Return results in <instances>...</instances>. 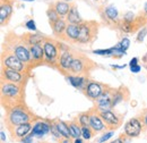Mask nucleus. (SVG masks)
Instances as JSON below:
<instances>
[{
	"label": "nucleus",
	"instance_id": "f257e3e1",
	"mask_svg": "<svg viewBox=\"0 0 147 143\" xmlns=\"http://www.w3.org/2000/svg\"><path fill=\"white\" fill-rule=\"evenodd\" d=\"M8 122L10 123V125L18 126L22 124H26L30 122V115L23 110L22 108H14L10 110V112L8 114Z\"/></svg>",
	"mask_w": 147,
	"mask_h": 143
},
{
	"label": "nucleus",
	"instance_id": "f03ea898",
	"mask_svg": "<svg viewBox=\"0 0 147 143\" xmlns=\"http://www.w3.org/2000/svg\"><path fill=\"white\" fill-rule=\"evenodd\" d=\"M3 65H5L7 68L15 69V71H17V72L23 71V68H24L23 61L19 59L16 54H9V56H7V57L3 59Z\"/></svg>",
	"mask_w": 147,
	"mask_h": 143
},
{
	"label": "nucleus",
	"instance_id": "7ed1b4c3",
	"mask_svg": "<svg viewBox=\"0 0 147 143\" xmlns=\"http://www.w3.org/2000/svg\"><path fill=\"white\" fill-rule=\"evenodd\" d=\"M140 131H142V125H140L139 121L136 119V118L130 119L128 123L125 125V132H126V134L128 136H131V138L138 136L140 134Z\"/></svg>",
	"mask_w": 147,
	"mask_h": 143
},
{
	"label": "nucleus",
	"instance_id": "20e7f679",
	"mask_svg": "<svg viewBox=\"0 0 147 143\" xmlns=\"http://www.w3.org/2000/svg\"><path fill=\"white\" fill-rule=\"evenodd\" d=\"M100 116L102 117L103 122L108 126H110L111 128H117V126H119L120 121L117 117V115H114L110 110H105V111H101Z\"/></svg>",
	"mask_w": 147,
	"mask_h": 143
},
{
	"label": "nucleus",
	"instance_id": "39448f33",
	"mask_svg": "<svg viewBox=\"0 0 147 143\" xmlns=\"http://www.w3.org/2000/svg\"><path fill=\"white\" fill-rule=\"evenodd\" d=\"M112 98L110 95V92H103L101 97L97 99V107L100 111L109 110L112 107Z\"/></svg>",
	"mask_w": 147,
	"mask_h": 143
},
{
	"label": "nucleus",
	"instance_id": "423d86ee",
	"mask_svg": "<svg viewBox=\"0 0 147 143\" xmlns=\"http://www.w3.org/2000/svg\"><path fill=\"white\" fill-rule=\"evenodd\" d=\"M92 36V27L90 26V24H87V23L80 24V31H79V35H78L77 41H79L82 43H86L91 40Z\"/></svg>",
	"mask_w": 147,
	"mask_h": 143
},
{
	"label": "nucleus",
	"instance_id": "0eeeda50",
	"mask_svg": "<svg viewBox=\"0 0 147 143\" xmlns=\"http://www.w3.org/2000/svg\"><path fill=\"white\" fill-rule=\"evenodd\" d=\"M86 93L92 99H98L101 97V94L103 93V90H102L101 85L98 83H96V82H90L87 84V88H86Z\"/></svg>",
	"mask_w": 147,
	"mask_h": 143
},
{
	"label": "nucleus",
	"instance_id": "6e6552de",
	"mask_svg": "<svg viewBox=\"0 0 147 143\" xmlns=\"http://www.w3.org/2000/svg\"><path fill=\"white\" fill-rule=\"evenodd\" d=\"M50 129H51V125H49V124H47L44 122H38V123H36L34 125L31 135L32 136H40L41 138V136L45 135L47 133H49Z\"/></svg>",
	"mask_w": 147,
	"mask_h": 143
},
{
	"label": "nucleus",
	"instance_id": "1a4fd4ad",
	"mask_svg": "<svg viewBox=\"0 0 147 143\" xmlns=\"http://www.w3.org/2000/svg\"><path fill=\"white\" fill-rule=\"evenodd\" d=\"M90 126H91V128H92L93 131L96 132V133L102 132V131L105 128V126L103 124L102 117L98 116V115H96V114L91 115V118H90Z\"/></svg>",
	"mask_w": 147,
	"mask_h": 143
},
{
	"label": "nucleus",
	"instance_id": "9d476101",
	"mask_svg": "<svg viewBox=\"0 0 147 143\" xmlns=\"http://www.w3.org/2000/svg\"><path fill=\"white\" fill-rule=\"evenodd\" d=\"M2 75L6 77V80L14 82V83H18L22 81V75L19 74V72L15 69H10V68H3L2 69Z\"/></svg>",
	"mask_w": 147,
	"mask_h": 143
},
{
	"label": "nucleus",
	"instance_id": "9b49d317",
	"mask_svg": "<svg viewBox=\"0 0 147 143\" xmlns=\"http://www.w3.org/2000/svg\"><path fill=\"white\" fill-rule=\"evenodd\" d=\"M19 93V88L15 84H2L1 86V94L6 97H16Z\"/></svg>",
	"mask_w": 147,
	"mask_h": 143
},
{
	"label": "nucleus",
	"instance_id": "f8f14e48",
	"mask_svg": "<svg viewBox=\"0 0 147 143\" xmlns=\"http://www.w3.org/2000/svg\"><path fill=\"white\" fill-rule=\"evenodd\" d=\"M43 49H44V56L47 57V59L49 61H53L57 57V49L55 44L52 42H45L43 46Z\"/></svg>",
	"mask_w": 147,
	"mask_h": 143
},
{
	"label": "nucleus",
	"instance_id": "ddd939ff",
	"mask_svg": "<svg viewBox=\"0 0 147 143\" xmlns=\"http://www.w3.org/2000/svg\"><path fill=\"white\" fill-rule=\"evenodd\" d=\"M80 31V24H69L66 29V34L71 40H77Z\"/></svg>",
	"mask_w": 147,
	"mask_h": 143
},
{
	"label": "nucleus",
	"instance_id": "4468645a",
	"mask_svg": "<svg viewBox=\"0 0 147 143\" xmlns=\"http://www.w3.org/2000/svg\"><path fill=\"white\" fill-rule=\"evenodd\" d=\"M67 20L69 22V24H80L82 23V18L79 16L78 9L76 6H71L68 15H67Z\"/></svg>",
	"mask_w": 147,
	"mask_h": 143
},
{
	"label": "nucleus",
	"instance_id": "2eb2a0df",
	"mask_svg": "<svg viewBox=\"0 0 147 143\" xmlns=\"http://www.w3.org/2000/svg\"><path fill=\"white\" fill-rule=\"evenodd\" d=\"M15 54L18 57L23 63H27V61L30 60L31 56H32V54H31V51H28L24 46H18V47H16V49H15Z\"/></svg>",
	"mask_w": 147,
	"mask_h": 143
},
{
	"label": "nucleus",
	"instance_id": "dca6fc26",
	"mask_svg": "<svg viewBox=\"0 0 147 143\" xmlns=\"http://www.w3.org/2000/svg\"><path fill=\"white\" fill-rule=\"evenodd\" d=\"M71 6L65 1H58L55 2V12L59 14V16H65V15H68L69 10H70Z\"/></svg>",
	"mask_w": 147,
	"mask_h": 143
},
{
	"label": "nucleus",
	"instance_id": "f3484780",
	"mask_svg": "<svg viewBox=\"0 0 147 143\" xmlns=\"http://www.w3.org/2000/svg\"><path fill=\"white\" fill-rule=\"evenodd\" d=\"M74 58L70 52H63L60 57V67L62 69H69L71 66Z\"/></svg>",
	"mask_w": 147,
	"mask_h": 143
},
{
	"label": "nucleus",
	"instance_id": "a211bd4d",
	"mask_svg": "<svg viewBox=\"0 0 147 143\" xmlns=\"http://www.w3.org/2000/svg\"><path fill=\"white\" fill-rule=\"evenodd\" d=\"M31 51V54H32V58L34 60H41L43 59L44 57V49L40 46V44H33L30 49Z\"/></svg>",
	"mask_w": 147,
	"mask_h": 143
},
{
	"label": "nucleus",
	"instance_id": "6ab92c4d",
	"mask_svg": "<svg viewBox=\"0 0 147 143\" xmlns=\"http://www.w3.org/2000/svg\"><path fill=\"white\" fill-rule=\"evenodd\" d=\"M30 131H31V124H30V123H26V124H22V125L16 126V129H15L16 138H18V139L25 138Z\"/></svg>",
	"mask_w": 147,
	"mask_h": 143
},
{
	"label": "nucleus",
	"instance_id": "aec40b11",
	"mask_svg": "<svg viewBox=\"0 0 147 143\" xmlns=\"http://www.w3.org/2000/svg\"><path fill=\"white\" fill-rule=\"evenodd\" d=\"M55 126H57L59 133L61 134V136H63L65 139L71 138L70 131H69V125H67L65 122H57V123H55Z\"/></svg>",
	"mask_w": 147,
	"mask_h": 143
},
{
	"label": "nucleus",
	"instance_id": "412c9836",
	"mask_svg": "<svg viewBox=\"0 0 147 143\" xmlns=\"http://www.w3.org/2000/svg\"><path fill=\"white\" fill-rule=\"evenodd\" d=\"M10 13H11V6L8 3H2L1 8H0V22H1V24L5 22V19L9 17Z\"/></svg>",
	"mask_w": 147,
	"mask_h": 143
},
{
	"label": "nucleus",
	"instance_id": "4be33fe9",
	"mask_svg": "<svg viewBox=\"0 0 147 143\" xmlns=\"http://www.w3.org/2000/svg\"><path fill=\"white\" fill-rule=\"evenodd\" d=\"M52 27H53V32L55 34H61L63 32H66V29H67V25L65 23L63 19H58L55 24H52Z\"/></svg>",
	"mask_w": 147,
	"mask_h": 143
},
{
	"label": "nucleus",
	"instance_id": "5701e85b",
	"mask_svg": "<svg viewBox=\"0 0 147 143\" xmlns=\"http://www.w3.org/2000/svg\"><path fill=\"white\" fill-rule=\"evenodd\" d=\"M69 131H70V135L74 139H78L82 135V128L79 127L78 124H76L75 122H71L69 124Z\"/></svg>",
	"mask_w": 147,
	"mask_h": 143
},
{
	"label": "nucleus",
	"instance_id": "b1692460",
	"mask_svg": "<svg viewBox=\"0 0 147 143\" xmlns=\"http://www.w3.org/2000/svg\"><path fill=\"white\" fill-rule=\"evenodd\" d=\"M84 68V63L80 58H76L74 59L73 63H71V66H70V69L75 73H80Z\"/></svg>",
	"mask_w": 147,
	"mask_h": 143
},
{
	"label": "nucleus",
	"instance_id": "393cba45",
	"mask_svg": "<svg viewBox=\"0 0 147 143\" xmlns=\"http://www.w3.org/2000/svg\"><path fill=\"white\" fill-rule=\"evenodd\" d=\"M68 81L70 82V84L74 85L75 88H82L85 84V78L78 77V76H69Z\"/></svg>",
	"mask_w": 147,
	"mask_h": 143
},
{
	"label": "nucleus",
	"instance_id": "a878e982",
	"mask_svg": "<svg viewBox=\"0 0 147 143\" xmlns=\"http://www.w3.org/2000/svg\"><path fill=\"white\" fill-rule=\"evenodd\" d=\"M105 15L111 20H115L117 17H118V9L114 6H110V7H108L105 9Z\"/></svg>",
	"mask_w": 147,
	"mask_h": 143
},
{
	"label": "nucleus",
	"instance_id": "bb28decb",
	"mask_svg": "<svg viewBox=\"0 0 147 143\" xmlns=\"http://www.w3.org/2000/svg\"><path fill=\"white\" fill-rule=\"evenodd\" d=\"M47 14H48V17H49V20H50V23H52V24H55V22L59 19V14L55 12V9H49L48 12H47Z\"/></svg>",
	"mask_w": 147,
	"mask_h": 143
},
{
	"label": "nucleus",
	"instance_id": "cd10ccee",
	"mask_svg": "<svg viewBox=\"0 0 147 143\" xmlns=\"http://www.w3.org/2000/svg\"><path fill=\"white\" fill-rule=\"evenodd\" d=\"M82 136H83L85 140H90L93 136L91 127H88V126H82Z\"/></svg>",
	"mask_w": 147,
	"mask_h": 143
},
{
	"label": "nucleus",
	"instance_id": "c85d7f7f",
	"mask_svg": "<svg viewBox=\"0 0 147 143\" xmlns=\"http://www.w3.org/2000/svg\"><path fill=\"white\" fill-rule=\"evenodd\" d=\"M90 118H91V115L88 114H82L79 116V123L82 126H90Z\"/></svg>",
	"mask_w": 147,
	"mask_h": 143
},
{
	"label": "nucleus",
	"instance_id": "c756f323",
	"mask_svg": "<svg viewBox=\"0 0 147 143\" xmlns=\"http://www.w3.org/2000/svg\"><path fill=\"white\" fill-rule=\"evenodd\" d=\"M123 100V97H122V94L120 93V92H115L114 94H113V98H112V107H114V106H117L119 102H121Z\"/></svg>",
	"mask_w": 147,
	"mask_h": 143
},
{
	"label": "nucleus",
	"instance_id": "7c9ffc66",
	"mask_svg": "<svg viewBox=\"0 0 147 143\" xmlns=\"http://www.w3.org/2000/svg\"><path fill=\"white\" fill-rule=\"evenodd\" d=\"M43 40V37L41 35H30L28 36V43L33 44H40V42Z\"/></svg>",
	"mask_w": 147,
	"mask_h": 143
},
{
	"label": "nucleus",
	"instance_id": "2f4dec72",
	"mask_svg": "<svg viewBox=\"0 0 147 143\" xmlns=\"http://www.w3.org/2000/svg\"><path fill=\"white\" fill-rule=\"evenodd\" d=\"M120 44H121V49H122L123 51H126V50H127V49H128V48H129V44H130V41H129L128 39L126 37V39H123V40L121 41V43H120Z\"/></svg>",
	"mask_w": 147,
	"mask_h": 143
},
{
	"label": "nucleus",
	"instance_id": "473e14b6",
	"mask_svg": "<svg viewBox=\"0 0 147 143\" xmlns=\"http://www.w3.org/2000/svg\"><path fill=\"white\" fill-rule=\"evenodd\" d=\"M26 27L30 29V30H32V31H35L36 30V25H35V23H34L33 19H30V20L26 22Z\"/></svg>",
	"mask_w": 147,
	"mask_h": 143
},
{
	"label": "nucleus",
	"instance_id": "72a5a7b5",
	"mask_svg": "<svg viewBox=\"0 0 147 143\" xmlns=\"http://www.w3.org/2000/svg\"><path fill=\"white\" fill-rule=\"evenodd\" d=\"M147 34V29H143V31H140L139 32V34H138V37H137V40L140 42V41H143L144 39H145V36Z\"/></svg>",
	"mask_w": 147,
	"mask_h": 143
},
{
	"label": "nucleus",
	"instance_id": "f704fd0d",
	"mask_svg": "<svg viewBox=\"0 0 147 143\" xmlns=\"http://www.w3.org/2000/svg\"><path fill=\"white\" fill-rule=\"evenodd\" d=\"M112 135H113V133H112V132H110V133H107V134H104V135H103V136H102V138L98 140V142H100V143L105 142L107 140H109V139H110Z\"/></svg>",
	"mask_w": 147,
	"mask_h": 143
},
{
	"label": "nucleus",
	"instance_id": "c9c22d12",
	"mask_svg": "<svg viewBox=\"0 0 147 143\" xmlns=\"http://www.w3.org/2000/svg\"><path fill=\"white\" fill-rule=\"evenodd\" d=\"M51 132L53 133V135H55V138H59L61 134L59 133V131H58V128H57V126H55V125H51Z\"/></svg>",
	"mask_w": 147,
	"mask_h": 143
},
{
	"label": "nucleus",
	"instance_id": "e433bc0d",
	"mask_svg": "<svg viewBox=\"0 0 147 143\" xmlns=\"http://www.w3.org/2000/svg\"><path fill=\"white\" fill-rule=\"evenodd\" d=\"M130 71L132 72V73H139V72H140V66H139V65L132 66V67H130Z\"/></svg>",
	"mask_w": 147,
	"mask_h": 143
},
{
	"label": "nucleus",
	"instance_id": "4c0bfd02",
	"mask_svg": "<svg viewBox=\"0 0 147 143\" xmlns=\"http://www.w3.org/2000/svg\"><path fill=\"white\" fill-rule=\"evenodd\" d=\"M137 63H138V59H137V58H132V59L130 60V64H129V65H130V67H132V66H137V65H138Z\"/></svg>",
	"mask_w": 147,
	"mask_h": 143
},
{
	"label": "nucleus",
	"instance_id": "58836bf2",
	"mask_svg": "<svg viewBox=\"0 0 147 143\" xmlns=\"http://www.w3.org/2000/svg\"><path fill=\"white\" fill-rule=\"evenodd\" d=\"M32 135H30V136H25L24 139H23V143H31L32 142Z\"/></svg>",
	"mask_w": 147,
	"mask_h": 143
},
{
	"label": "nucleus",
	"instance_id": "ea45409f",
	"mask_svg": "<svg viewBox=\"0 0 147 143\" xmlns=\"http://www.w3.org/2000/svg\"><path fill=\"white\" fill-rule=\"evenodd\" d=\"M112 143H123V142H122V140H121V139H117V140H114Z\"/></svg>",
	"mask_w": 147,
	"mask_h": 143
},
{
	"label": "nucleus",
	"instance_id": "a19ab883",
	"mask_svg": "<svg viewBox=\"0 0 147 143\" xmlns=\"http://www.w3.org/2000/svg\"><path fill=\"white\" fill-rule=\"evenodd\" d=\"M1 140H2V141H5V133H3L2 131H1Z\"/></svg>",
	"mask_w": 147,
	"mask_h": 143
},
{
	"label": "nucleus",
	"instance_id": "79ce46f5",
	"mask_svg": "<svg viewBox=\"0 0 147 143\" xmlns=\"http://www.w3.org/2000/svg\"><path fill=\"white\" fill-rule=\"evenodd\" d=\"M144 12H145V14H147V2L145 3V6H144Z\"/></svg>",
	"mask_w": 147,
	"mask_h": 143
},
{
	"label": "nucleus",
	"instance_id": "37998d69",
	"mask_svg": "<svg viewBox=\"0 0 147 143\" xmlns=\"http://www.w3.org/2000/svg\"><path fill=\"white\" fill-rule=\"evenodd\" d=\"M75 143H83V142H82V140H79V138H78V139H76Z\"/></svg>",
	"mask_w": 147,
	"mask_h": 143
},
{
	"label": "nucleus",
	"instance_id": "c03bdc74",
	"mask_svg": "<svg viewBox=\"0 0 147 143\" xmlns=\"http://www.w3.org/2000/svg\"><path fill=\"white\" fill-rule=\"evenodd\" d=\"M144 122H145V124H146V126H147V114L145 115V117H144Z\"/></svg>",
	"mask_w": 147,
	"mask_h": 143
},
{
	"label": "nucleus",
	"instance_id": "a18cd8bd",
	"mask_svg": "<svg viewBox=\"0 0 147 143\" xmlns=\"http://www.w3.org/2000/svg\"><path fill=\"white\" fill-rule=\"evenodd\" d=\"M24 1H34V0H24Z\"/></svg>",
	"mask_w": 147,
	"mask_h": 143
},
{
	"label": "nucleus",
	"instance_id": "49530a36",
	"mask_svg": "<svg viewBox=\"0 0 147 143\" xmlns=\"http://www.w3.org/2000/svg\"><path fill=\"white\" fill-rule=\"evenodd\" d=\"M95 1H97V0H95Z\"/></svg>",
	"mask_w": 147,
	"mask_h": 143
}]
</instances>
